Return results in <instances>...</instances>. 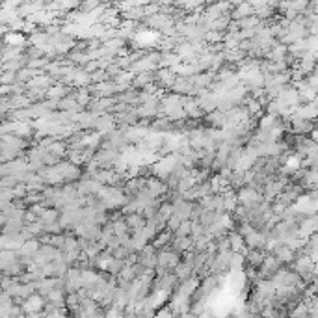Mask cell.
<instances>
[{
	"instance_id": "6da1fadb",
	"label": "cell",
	"mask_w": 318,
	"mask_h": 318,
	"mask_svg": "<svg viewBox=\"0 0 318 318\" xmlns=\"http://www.w3.org/2000/svg\"><path fill=\"white\" fill-rule=\"evenodd\" d=\"M264 259H266V255H264L263 250H250L248 255H246V264H248L250 268H261Z\"/></svg>"
},
{
	"instance_id": "7a4b0ae2",
	"label": "cell",
	"mask_w": 318,
	"mask_h": 318,
	"mask_svg": "<svg viewBox=\"0 0 318 318\" xmlns=\"http://www.w3.org/2000/svg\"><path fill=\"white\" fill-rule=\"evenodd\" d=\"M125 221H127V225H129L130 231H134V234L136 232H140L141 229H145V225H147L143 214H129L127 218H125Z\"/></svg>"
},
{
	"instance_id": "3957f363",
	"label": "cell",
	"mask_w": 318,
	"mask_h": 318,
	"mask_svg": "<svg viewBox=\"0 0 318 318\" xmlns=\"http://www.w3.org/2000/svg\"><path fill=\"white\" fill-rule=\"evenodd\" d=\"M63 95H67V88L63 86H56V88H50L49 92H47V97L52 99V101H61Z\"/></svg>"
},
{
	"instance_id": "277c9868",
	"label": "cell",
	"mask_w": 318,
	"mask_h": 318,
	"mask_svg": "<svg viewBox=\"0 0 318 318\" xmlns=\"http://www.w3.org/2000/svg\"><path fill=\"white\" fill-rule=\"evenodd\" d=\"M154 78V74H149V73H140V76L134 80V86H143V84H149L151 80Z\"/></svg>"
}]
</instances>
